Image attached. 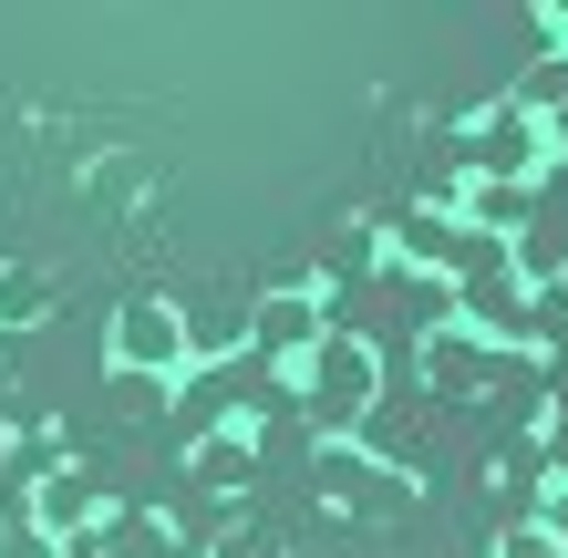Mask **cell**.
Wrapping results in <instances>:
<instances>
[{"label": "cell", "instance_id": "9c48e42d", "mask_svg": "<svg viewBox=\"0 0 568 558\" xmlns=\"http://www.w3.org/2000/svg\"><path fill=\"white\" fill-rule=\"evenodd\" d=\"M0 558H62V538H52L31 507H11V517H0Z\"/></svg>", "mask_w": 568, "mask_h": 558}, {"label": "cell", "instance_id": "3957f363", "mask_svg": "<svg viewBox=\"0 0 568 558\" xmlns=\"http://www.w3.org/2000/svg\"><path fill=\"white\" fill-rule=\"evenodd\" d=\"M104 363L124 383H176L196 363V332H186V311L176 301H124L114 311V342H104Z\"/></svg>", "mask_w": 568, "mask_h": 558}, {"label": "cell", "instance_id": "8992f818", "mask_svg": "<svg viewBox=\"0 0 568 558\" xmlns=\"http://www.w3.org/2000/svg\"><path fill=\"white\" fill-rule=\"evenodd\" d=\"M321 332H331V321H321V301H311V290H280V301L258 311V342H270V352H290V373L321 352Z\"/></svg>", "mask_w": 568, "mask_h": 558}, {"label": "cell", "instance_id": "4fadbf2b", "mask_svg": "<svg viewBox=\"0 0 568 558\" xmlns=\"http://www.w3.org/2000/svg\"><path fill=\"white\" fill-rule=\"evenodd\" d=\"M558 290H568V270H558Z\"/></svg>", "mask_w": 568, "mask_h": 558}, {"label": "cell", "instance_id": "7a4b0ae2", "mask_svg": "<svg viewBox=\"0 0 568 558\" xmlns=\"http://www.w3.org/2000/svg\"><path fill=\"white\" fill-rule=\"evenodd\" d=\"M548 166H558V135H548L538 104H507V114L465 124V176H476L486 196H517L527 176H548Z\"/></svg>", "mask_w": 568, "mask_h": 558}, {"label": "cell", "instance_id": "ba28073f", "mask_svg": "<svg viewBox=\"0 0 568 558\" xmlns=\"http://www.w3.org/2000/svg\"><path fill=\"white\" fill-rule=\"evenodd\" d=\"M42 301H52V280L11 258V270H0V321H42Z\"/></svg>", "mask_w": 568, "mask_h": 558}, {"label": "cell", "instance_id": "277c9868", "mask_svg": "<svg viewBox=\"0 0 568 558\" xmlns=\"http://www.w3.org/2000/svg\"><path fill=\"white\" fill-rule=\"evenodd\" d=\"M321 486L342 507H362V517H383V507L414 497V476H393V466H373V455H352V445H321Z\"/></svg>", "mask_w": 568, "mask_h": 558}, {"label": "cell", "instance_id": "6da1fadb", "mask_svg": "<svg viewBox=\"0 0 568 558\" xmlns=\"http://www.w3.org/2000/svg\"><path fill=\"white\" fill-rule=\"evenodd\" d=\"M290 383H300V404H311L321 445H352L362 414H373V393H383V352L362 342V332H321V352H311Z\"/></svg>", "mask_w": 568, "mask_h": 558}, {"label": "cell", "instance_id": "5b68a950", "mask_svg": "<svg viewBox=\"0 0 568 558\" xmlns=\"http://www.w3.org/2000/svg\"><path fill=\"white\" fill-rule=\"evenodd\" d=\"M31 517H42V528L73 548V528H93V517H104V486H93L83 466H52L42 486H31Z\"/></svg>", "mask_w": 568, "mask_h": 558}, {"label": "cell", "instance_id": "7c38bea8", "mask_svg": "<svg viewBox=\"0 0 568 558\" xmlns=\"http://www.w3.org/2000/svg\"><path fill=\"white\" fill-rule=\"evenodd\" d=\"M548 135H558V176H568V104H558V114H548Z\"/></svg>", "mask_w": 568, "mask_h": 558}, {"label": "cell", "instance_id": "30bf717a", "mask_svg": "<svg viewBox=\"0 0 568 558\" xmlns=\"http://www.w3.org/2000/svg\"><path fill=\"white\" fill-rule=\"evenodd\" d=\"M496 558H568V548L538 528V517H527V528H507V548H496Z\"/></svg>", "mask_w": 568, "mask_h": 558}, {"label": "cell", "instance_id": "52a82bcc", "mask_svg": "<svg viewBox=\"0 0 568 558\" xmlns=\"http://www.w3.org/2000/svg\"><path fill=\"white\" fill-rule=\"evenodd\" d=\"M186 466H196V476H207V486H239V476L258 466V414H227V424H217V435H207V445H196V455H186Z\"/></svg>", "mask_w": 568, "mask_h": 558}, {"label": "cell", "instance_id": "8fae6325", "mask_svg": "<svg viewBox=\"0 0 568 558\" xmlns=\"http://www.w3.org/2000/svg\"><path fill=\"white\" fill-rule=\"evenodd\" d=\"M538 528H548V538L568 548V486H548V497H538Z\"/></svg>", "mask_w": 568, "mask_h": 558}]
</instances>
